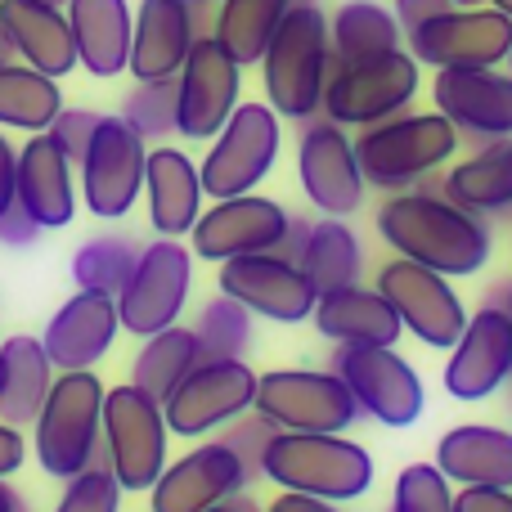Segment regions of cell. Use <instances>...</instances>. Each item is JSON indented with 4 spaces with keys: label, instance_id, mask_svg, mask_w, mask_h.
I'll list each match as a JSON object with an SVG mask.
<instances>
[{
    "label": "cell",
    "instance_id": "cell-59",
    "mask_svg": "<svg viewBox=\"0 0 512 512\" xmlns=\"http://www.w3.org/2000/svg\"><path fill=\"white\" fill-rule=\"evenodd\" d=\"M45 5H59V9H68V0H45Z\"/></svg>",
    "mask_w": 512,
    "mask_h": 512
},
{
    "label": "cell",
    "instance_id": "cell-12",
    "mask_svg": "<svg viewBox=\"0 0 512 512\" xmlns=\"http://www.w3.org/2000/svg\"><path fill=\"white\" fill-rule=\"evenodd\" d=\"M189 283H194V248H185L180 239H158L149 248H140L131 279L117 292L122 333L144 342V337L180 324V310L189 301Z\"/></svg>",
    "mask_w": 512,
    "mask_h": 512
},
{
    "label": "cell",
    "instance_id": "cell-48",
    "mask_svg": "<svg viewBox=\"0 0 512 512\" xmlns=\"http://www.w3.org/2000/svg\"><path fill=\"white\" fill-rule=\"evenodd\" d=\"M27 463V441H23V427H9L0 418V481L14 477L18 468Z\"/></svg>",
    "mask_w": 512,
    "mask_h": 512
},
{
    "label": "cell",
    "instance_id": "cell-43",
    "mask_svg": "<svg viewBox=\"0 0 512 512\" xmlns=\"http://www.w3.org/2000/svg\"><path fill=\"white\" fill-rule=\"evenodd\" d=\"M274 436H279V427H274L270 418H261L256 409H248L243 418H234V423L225 427L221 441L239 454V463L248 468V477L256 481V477H261V459H265V450H270Z\"/></svg>",
    "mask_w": 512,
    "mask_h": 512
},
{
    "label": "cell",
    "instance_id": "cell-54",
    "mask_svg": "<svg viewBox=\"0 0 512 512\" xmlns=\"http://www.w3.org/2000/svg\"><path fill=\"white\" fill-rule=\"evenodd\" d=\"M490 301H499V306H508V315H512V283H504V288H499Z\"/></svg>",
    "mask_w": 512,
    "mask_h": 512
},
{
    "label": "cell",
    "instance_id": "cell-15",
    "mask_svg": "<svg viewBox=\"0 0 512 512\" xmlns=\"http://www.w3.org/2000/svg\"><path fill=\"white\" fill-rule=\"evenodd\" d=\"M144 162H149V144L122 117H104L77 167L86 212L99 221H122L144 194Z\"/></svg>",
    "mask_w": 512,
    "mask_h": 512
},
{
    "label": "cell",
    "instance_id": "cell-30",
    "mask_svg": "<svg viewBox=\"0 0 512 512\" xmlns=\"http://www.w3.org/2000/svg\"><path fill=\"white\" fill-rule=\"evenodd\" d=\"M436 468L454 486H499L512 490V432L490 423H463L436 441Z\"/></svg>",
    "mask_w": 512,
    "mask_h": 512
},
{
    "label": "cell",
    "instance_id": "cell-1",
    "mask_svg": "<svg viewBox=\"0 0 512 512\" xmlns=\"http://www.w3.org/2000/svg\"><path fill=\"white\" fill-rule=\"evenodd\" d=\"M378 234L405 261H418L445 279L481 274L490 261V225L463 212L441 189H400L378 207Z\"/></svg>",
    "mask_w": 512,
    "mask_h": 512
},
{
    "label": "cell",
    "instance_id": "cell-47",
    "mask_svg": "<svg viewBox=\"0 0 512 512\" xmlns=\"http://www.w3.org/2000/svg\"><path fill=\"white\" fill-rule=\"evenodd\" d=\"M445 9H454L450 0H396V23H400V32H418V27L427 23V18H436V14H445Z\"/></svg>",
    "mask_w": 512,
    "mask_h": 512
},
{
    "label": "cell",
    "instance_id": "cell-20",
    "mask_svg": "<svg viewBox=\"0 0 512 512\" xmlns=\"http://www.w3.org/2000/svg\"><path fill=\"white\" fill-rule=\"evenodd\" d=\"M512 382V315L499 301H486L468 319L463 337L450 346L445 391L454 400H490Z\"/></svg>",
    "mask_w": 512,
    "mask_h": 512
},
{
    "label": "cell",
    "instance_id": "cell-39",
    "mask_svg": "<svg viewBox=\"0 0 512 512\" xmlns=\"http://www.w3.org/2000/svg\"><path fill=\"white\" fill-rule=\"evenodd\" d=\"M135 261H140V248L126 234H99V239L81 243L72 252V279L77 288H95V292H122L126 279H131Z\"/></svg>",
    "mask_w": 512,
    "mask_h": 512
},
{
    "label": "cell",
    "instance_id": "cell-8",
    "mask_svg": "<svg viewBox=\"0 0 512 512\" xmlns=\"http://www.w3.org/2000/svg\"><path fill=\"white\" fill-rule=\"evenodd\" d=\"M256 414L279 432H346L360 405L333 369H270L256 378Z\"/></svg>",
    "mask_w": 512,
    "mask_h": 512
},
{
    "label": "cell",
    "instance_id": "cell-19",
    "mask_svg": "<svg viewBox=\"0 0 512 512\" xmlns=\"http://www.w3.org/2000/svg\"><path fill=\"white\" fill-rule=\"evenodd\" d=\"M288 207L261 194H239L212 203L198 225L189 230V248L203 261H234V256H256V252H279L283 230H288Z\"/></svg>",
    "mask_w": 512,
    "mask_h": 512
},
{
    "label": "cell",
    "instance_id": "cell-7",
    "mask_svg": "<svg viewBox=\"0 0 512 512\" xmlns=\"http://www.w3.org/2000/svg\"><path fill=\"white\" fill-rule=\"evenodd\" d=\"M418 59L409 50H391L378 59L346 63L333 68L324 90V117L337 126H378L387 117L409 113V104L418 99Z\"/></svg>",
    "mask_w": 512,
    "mask_h": 512
},
{
    "label": "cell",
    "instance_id": "cell-13",
    "mask_svg": "<svg viewBox=\"0 0 512 512\" xmlns=\"http://www.w3.org/2000/svg\"><path fill=\"white\" fill-rule=\"evenodd\" d=\"M373 288L391 301L405 333L418 337L423 346H432V351H450L463 337V328H468V310H463L459 292L450 288V279L418 261H405V256L387 261Z\"/></svg>",
    "mask_w": 512,
    "mask_h": 512
},
{
    "label": "cell",
    "instance_id": "cell-27",
    "mask_svg": "<svg viewBox=\"0 0 512 512\" xmlns=\"http://www.w3.org/2000/svg\"><path fill=\"white\" fill-rule=\"evenodd\" d=\"M310 319H315V333L333 346H396L405 333L391 301L378 288H364V283L319 292Z\"/></svg>",
    "mask_w": 512,
    "mask_h": 512
},
{
    "label": "cell",
    "instance_id": "cell-31",
    "mask_svg": "<svg viewBox=\"0 0 512 512\" xmlns=\"http://www.w3.org/2000/svg\"><path fill=\"white\" fill-rule=\"evenodd\" d=\"M54 378L59 369L50 364L41 337H5L0 342V418L9 427H32L41 418V405L50 400Z\"/></svg>",
    "mask_w": 512,
    "mask_h": 512
},
{
    "label": "cell",
    "instance_id": "cell-36",
    "mask_svg": "<svg viewBox=\"0 0 512 512\" xmlns=\"http://www.w3.org/2000/svg\"><path fill=\"white\" fill-rule=\"evenodd\" d=\"M198 360H203V351H198L194 328L171 324L140 342V351H135V360H131V382L140 391H149L153 400H167L171 391H176V382L185 378Z\"/></svg>",
    "mask_w": 512,
    "mask_h": 512
},
{
    "label": "cell",
    "instance_id": "cell-37",
    "mask_svg": "<svg viewBox=\"0 0 512 512\" xmlns=\"http://www.w3.org/2000/svg\"><path fill=\"white\" fill-rule=\"evenodd\" d=\"M297 265L310 274L315 292H333V288H346V283H360L364 252L351 225L337 221V216H324V221L310 225V239L301 248Z\"/></svg>",
    "mask_w": 512,
    "mask_h": 512
},
{
    "label": "cell",
    "instance_id": "cell-49",
    "mask_svg": "<svg viewBox=\"0 0 512 512\" xmlns=\"http://www.w3.org/2000/svg\"><path fill=\"white\" fill-rule=\"evenodd\" d=\"M18 203V149L0 131V216Z\"/></svg>",
    "mask_w": 512,
    "mask_h": 512
},
{
    "label": "cell",
    "instance_id": "cell-17",
    "mask_svg": "<svg viewBox=\"0 0 512 512\" xmlns=\"http://www.w3.org/2000/svg\"><path fill=\"white\" fill-rule=\"evenodd\" d=\"M176 135L185 140H216L221 126L239 108L243 68L225 54L216 36H198L185 68L176 77Z\"/></svg>",
    "mask_w": 512,
    "mask_h": 512
},
{
    "label": "cell",
    "instance_id": "cell-60",
    "mask_svg": "<svg viewBox=\"0 0 512 512\" xmlns=\"http://www.w3.org/2000/svg\"><path fill=\"white\" fill-rule=\"evenodd\" d=\"M292 5H315V0H292Z\"/></svg>",
    "mask_w": 512,
    "mask_h": 512
},
{
    "label": "cell",
    "instance_id": "cell-23",
    "mask_svg": "<svg viewBox=\"0 0 512 512\" xmlns=\"http://www.w3.org/2000/svg\"><path fill=\"white\" fill-rule=\"evenodd\" d=\"M117 337H122V310H117L113 292L77 288L50 315V324H45V333H41V346L54 369L72 373V369H95V364L113 351Z\"/></svg>",
    "mask_w": 512,
    "mask_h": 512
},
{
    "label": "cell",
    "instance_id": "cell-33",
    "mask_svg": "<svg viewBox=\"0 0 512 512\" xmlns=\"http://www.w3.org/2000/svg\"><path fill=\"white\" fill-rule=\"evenodd\" d=\"M63 113V90L54 77L27 68L18 59H0V126L41 135Z\"/></svg>",
    "mask_w": 512,
    "mask_h": 512
},
{
    "label": "cell",
    "instance_id": "cell-44",
    "mask_svg": "<svg viewBox=\"0 0 512 512\" xmlns=\"http://www.w3.org/2000/svg\"><path fill=\"white\" fill-rule=\"evenodd\" d=\"M99 122H104V113H95V108H63L59 117L50 122V140L63 149V158L72 162V167H81V158H86L90 140H95Z\"/></svg>",
    "mask_w": 512,
    "mask_h": 512
},
{
    "label": "cell",
    "instance_id": "cell-52",
    "mask_svg": "<svg viewBox=\"0 0 512 512\" xmlns=\"http://www.w3.org/2000/svg\"><path fill=\"white\" fill-rule=\"evenodd\" d=\"M0 512H27V504H23V495H18L9 481H0Z\"/></svg>",
    "mask_w": 512,
    "mask_h": 512
},
{
    "label": "cell",
    "instance_id": "cell-46",
    "mask_svg": "<svg viewBox=\"0 0 512 512\" xmlns=\"http://www.w3.org/2000/svg\"><path fill=\"white\" fill-rule=\"evenodd\" d=\"M36 239H41V225H36L18 203L0 216V243H5V248H32Z\"/></svg>",
    "mask_w": 512,
    "mask_h": 512
},
{
    "label": "cell",
    "instance_id": "cell-3",
    "mask_svg": "<svg viewBox=\"0 0 512 512\" xmlns=\"http://www.w3.org/2000/svg\"><path fill=\"white\" fill-rule=\"evenodd\" d=\"M261 477L292 495L351 504L373 486V454L342 432H279L261 459Z\"/></svg>",
    "mask_w": 512,
    "mask_h": 512
},
{
    "label": "cell",
    "instance_id": "cell-4",
    "mask_svg": "<svg viewBox=\"0 0 512 512\" xmlns=\"http://www.w3.org/2000/svg\"><path fill=\"white\" fill-rule=\"evenodd\" d=\"M104 396L95 369L59 373L41 418L32 423V450L45 477L72 481L90 463H104Z\"/></svg>",
    "mask_w": 512,
    "mask_h": 512
},
{
    "label": "cell",
    "instance_id": "cell-10",
    "mask_svg": "<svg viewBox=\"0 0 512 512\" xmlns=\"http://www.w3.org/2000/svg\"><path fill=\"white\" fill-rule=\"evenodd\" d=\"M333 373L346 382L360 414L382 427H409L427 409L423 378L396 346H337Z\"/></svg>",
    "mask_w": 512,
    "mask_h": 512
},
{
    "label": "cell",
    "instance_id": "cell-24",
    "mask_svg": "<svg viewBox=\"0 0 512 512\" xmlns=\"http://www.w3.org/2000/svg\"><path fill=\"white\" fill-rule=\"evenodd\" d=\"M203 9L185 0H140L131 32V77L135 81H167L180 77L194 41L203 36Z\"/></svg>",
    "mask_w": 512,
    "mask_h": 512
},
{
    "label": "cell",
    "instance_id": "cell-42",
    "mask_svg": "<svg viewBox=\"0 0 512 512\" xmlns=\"http://www.w3.org/2000/svg\"><path fill=\"white\" fill-rule=\"evenodd\" d=\"M122 495L113 468L108 463H90L86 472H77L72 481H63V495L54 512H122Z\"/></svg>",
    "mask_w": 512,
    "mask_h": 512
},
{
    "label": "cell",
    "instance_id": "cell-58",
    "mask_svg": "<svg viewBox=\"0 0 512 512\" xmlns=\"http://www.w3.org/2000/svg\"><path fill=\"white\" fill-rule=\"evenodd\" d=\"M0 59H9V45H5V36H0Z\"/></svg>",
    "mask_w": 512,
    "mask_h": 512
},
{
    "label": "cell",
    "instance_id": "cell-41",
    "mask_svg": "<svg viewBox=\"0 0 512 512\" xmlns=\"http://www.w3.org/2000/svg\"><path fill=\"white\" fill-rule=\"evenodd\" d=\"M454 481L436 463H409L400 468L391 490V512H454Z\"/></svg>",
    "mask_w": 512,
    "mask_h": 512
},
{
    "label": "cell",
    "instance_id": "cell-26",
    "mask_svg": "<svg viewBox=\"0 0 512 512\" xmlns=\"http://www.w3.org/2000/svg\"><path fill=\"white\" fill-rule=\"evenodd\" d=\"M144 194H149V225L158 239H185L203 216V171L185 149L158 144L144 162Z\"/></svg>",
    "mask_w": 512,
    "mask_h": 512
},
{
    "label": "cell",
    "instance_id": "cell-5",
    "mask_svg": "<svg viewBox=\"0 0 512 512\" xmlns=\"http://www.w3.org/2000/svg\"><path fill=\"white\" fill-rule=\"evenodd\" d=\"M459 140L463 135L454 131V122L436 108L432 113H400L378 126H364L355 135V158H360L364 185L400 194V189H414L418 180H427L436 167H445L459 153Z\"/></svg>",
    "mask_w": 512,
    "mask_h": 512
},
{
    "label": "cell",
    "instance_id": "cell-22",
    "mask_svg": "<svg viewBox=\"0 0 512 512\" xmlns=\"http://www.w3.org/2000/svg\"><path fill=\"white\" fill-rule=\"evenodd\" d=\"M248 468L225 441H207L189 450L185 459L167 463L158 486L149 490V512H212L225 499L243 495Z\"/></svg>",
    "mask_w": 512,
    "mask_h": 512
},
{
    "label": "cell",
    "instance_id": "cell-11",
    "mask_svg": "<svg viewBox=\"0 0 512 512\" xmlns=\"http://www.w3.org/2000/svg\"><path fill=\"white\" fill-rule=\"evenodd\" d=\"M252 405H256V369H248V360H198L176 382V391L162 400V414H167L171 436L198 441V436L225 432Z\"/></svg>",
    "mask_w": 512,
    "mask_h": 512
},
{
    "label": "cell",
    "instance_id": "cell-34",
    "mask_svg": "<svg viewBox=\"0 0 512 512\" xmlns=\"http://www.w3.org/2000/svg\"><path fill=\"white\" fill-rule=\"evenodd\" d=\"M400 23L387 5L378 0H346L342 9L328 23V41H333V68L346 63H364L378 59V54L400 50Z\"/></svg>",
    "mask_w": 512,
    "mask_h": 512
},
{
    "label": "cell",
    "instance_id": "cell-32",
    "mask_svg": "<svg viewBox=\"0 0 512 512\" xmlns=\"http://www.w3.org/2000/svg\"><path fill=\"white\" fill-rule=\"evenodd\" d=\"M441 194L459 203L463 212L481 216V221L486 216H512V135L481 144L472 158L450 167V176L441 180Z\"/></svg>",
    "mask_w": 512,
    "mask_h": 512
},
{
    "label": "cell",
    "instance_id": "cell-14",
    "mask_svg": "<svg viewBox=\"0 0 512 512\" xmlns=\"http://www.w3.org/2000/svg\"><path fill=\"white\" fill-rule=\"evenodd\" d=\"M409 54L427 68H499L512 54V18L499 14L495 5L477 9H445L427 18L418 32L405 36Z\"/></svg>",
    "mask_w": 512,
    "mask_h": 512
},
{
    "label": "cell",
    "instance_id": "cell-55",
    "mask_svg": "<svg viewBox=\"0 0 512 512\" xmlns=\"http://www.w3.org/2000/svg\"><path fill=\"white\" fill-rule=\"evenodd\" d=\"M450 5H459V9H477V5H490V0H450Z\"/></svg>",
    "mask_w": 512,
    "mask_h": 512
},
{
    "label": "cell",
    "instance_id": "cell-2",
    "mask_svg": "<svg viewBox=\"0 0 512 512\" xmlns=\"http://www.w3.org/2000/svg\"><path fill=\"white\" fill-rule=\"evenodd\" d=\"M333 77V41L319 5H292L261 59L265 104L279 117L310 122L324 113V90Z\"/></svg>",
    "mask_w": 512,
    "mask_h": 512
},
{
    "label": "cell",
    "instance_id": "cell-18",
    "mask_svg": "<svg viewBox=\"0 0 512 512\" xmlns=\"http://www.w3.org/2000/svg\"><path fill=\"white\" fill-rule=\"evenodd\" d=\"M216 283H221V292H230L234 301H243L256 319H270V324H301V319L315 315V301H319L310 274L279 252H256V256L221 261Z\"/></svg>",
    "mask_w": 512,
    "mask_h": 512
},
{
    "label": "cell",
    "instance_id": "cell-29",
    "mask_svg": "<svg viewBox=\"0 0 512 512\" xmlns=\"http://www.w3.org/2000/svg\"><path fill=\"white\" fill-rule=\"evenodd\" d=\"M68 23L77 41V68L99 81H113L131 68L135 9L126 0H68Z\"/></svg>",
    "mask_w": 512,
    "mask_h": 512
},
{
    "label": "cell",
    "instance_id": "cell-38",
    "mask_svg": "<svg viewBox=\"0 0 512 512\" xmlns=\"http://www.w3.org/2000/svg\"><path fill=\"white\" fill-rule=\"evenodd\" d=\"M198 351L203 360H248L252 351V310L243 301H234L230 292H216L212 301H203L194 324Z\"/></svg>",
    "mask_w": 512,
    "mask_h": 512
},
{
    "label": "cell",
    "instance_id": "cell-51",
    "mask_svg": "<svg viewBox=\"0 0 512 512\" xmlns=\"http://www.w3.org/2000/svg\"><path fill=\"white\" fill-rule=\"evenodd\" d=\"M310 225H315V221H306V216L292 212L288 216V230H283V243H279V256L301 261V248H306V239H310Z\"/></svg>",
    "mask_w": 512,
    "mask_h": 512
},
{
    "label": "cell",
    "instance_id": "cell-25",
    "mask_svg": "<svg viewBox=\"0 0 512 512\" xmlns=\"http://www.w3.org/2000/svg\"><path fill=\"white\" fill-rule=\"evenodd\" d=\"M0 36L9 54L45 77H68L77 68V41H72L68 9L45 0H0Z\"/></svg>",
    "mask_w": 512,
    "mask_h": 512
},
{
    "label": "cell",
    "instance_id": "cell-62",
    "mask_svg": "<svg viewBox=\"0 0 512 512\" xmlns=\"http://www.w3.org/2000/svg\"><path fill=\"white\" fill-rule=\"evenodd\" d=\"M508 391H512V382H508Z\"/></svg>",
    "mask_w": 512,
    "mask_h": 512
},
{
    "label": "cell",
    "instance_id": "cell-50",
    "mask_svg": "<svg viewBox=\"0 0 512 512\" xmlns=\"http://www.w3.org/2000/svg\"><path fill=\"white\" fill-rule=\"evenodd\" d=\"M265 512H342V504H328V499H315V495H292L283 490Z\"/></svg>",
    "mask_w": 512,
    "mask_h": 512
},
{
    "label": "cell",
    "instance_id": "cell-28",
    "mask_svg": "<svg viewBox=\"0 0 512 512\" xmlns=\"http://www.w3.org/2000/svg\"><path fill=\"white\" fill-rule=\"evenodd\" d=\"M18 207L41 230H63L77 216V189H72V162L50 135H27L18 149Z\"/></svg>",
    "mask_w": 512,
    "mask_h": 512
},
{
    "label": "cell",
    "instance_id": "cell-53",
    "mask_svg": "<svg viewBox=\"0 0 512 512\" xmlns=\"http://www.w3.org/2000/svg\"><path fill=\"white\" fill-rule=\"evenodd\" d=\"M212 512H256V504H248L243 495H234V499H225V504H216Z\"/></svg>",
    "mask_w": 512,
    "mask_h": 512
},
{
    "label": "cell",
    "instance_id": "cell-57",
    "mask_svg": "<svg viewBox=\"0 0 512 512\" xmlns=\"http://www.w3.org/2000/svg\"><path fill=\"white\" fill-rule=\"evenodd\" d=\"M185 5H221V0H185Z\"/></svg>",
    "mask_w": 512,
    "mask_h": 512
},
{
    "label": "cell",
    "instance_id": "cell-9",
    "mask_svg": "<svg viewBox=\"0 0 512 512\" xmlns=\"http://www.w3.org/2000/svg\"><path fill=\"white\" fill-rule=\"evenodd\" d=\"M279 113L270 104H239L234 117L221 126V135L212 140L207 158L198 162L203 171V194L207 198H239V194H256L265 176H270L274 158H279Z\"/></svg>",
    "mask_w": 512,
    "mask_h": 512
},
{
    "label": "cell",
    "instance_id": "cell-61",
    "mask_svg": "<svg viewBox=\"0 0 512 512\" xmlns=\"http://www.w3.org/2000/svg\"><path fill=\"white\" fill-rule=\"evenodd\" d=\"M508 72H512V54H508Z\"/></svg>",
    "mask_w": 512,
    "mask_h": 512
},
{
    "label": "cell",
    "instance_id": "cell-6",
    "mask_svg": "<svg viewBox=\"0 0 512 512\" xmlns=\"http://www.w3.org/2000/svg\"><path fill=\"white\" fill-rule=\"evenodd\" d=\"M167 436L171 427L162 400H153L135 382H122L104 396V463L122 490L149 495L158 486L167 472Z\"/></svg>",
    "mask_w": 512,
    "mask_h": 512
},
{
    "label": "cell",
    "instance_id": "cell-40",
    "mask_svg": "<svg viewBox=\"0 0 512 512\" xmlns=\"http://www.w3.org/2000/svg\"><path fill=\"white\" fill-rule=\"evenodd\" d=\"M176 77L167 81H135L131 95L122 99V122L140 135L144 144H162L167 135H176Z\"/></svg>",
    "mask_w": 512,
    "mask_h": 512
},
{
    "label": "cell",
    "instance_id": "cell-35",
    "mask_svg": "<svg viewBox=\"0 0 512 512\" xmlns=\"http://www.w3.org/2000/svg\"><path fill=\"white\" fill-rule=\"evenodd\" d=\"M292 0H221V14H216L212 36L225 45L239 68H252V63L265 59L274 32L283 27Z\"/></svg>",
    "mask_w": 512,
    "mask_h": 512
},
{
    "label": "cell",
    "instance_id": "cell-16",
    "mask_svg": "<svg viewBox=\"0 0 512 512\" xmlns=\"http://www.w3.org/2000/svg\"><path fill=\"white\" fill-rule=\"evenodd\" d=\"M297 180L310 207L324 216H355L364 207V171L355 158V140L346 126L328 122V117H310L301 126L297 140Z\"/></svg>",
    "mask_w": 512,
    "mask_h": 512
},
{
    "label": "cell",
    "instance_id": "cell-21",
    "mask_svg": "<svg viewBox=\"0 0 512 512\" xmlns=\"http://www.w3.org/2000/svg\"><path fill=\"white\" fill-rule=\"evenodd\" d=\"M436 113L477 144L512 135V72L499 68H441L432 81Z\"/></svg>",
    "mask_w": 512,
    "mask_h": 512
},
{
    "label": "cell",
    "instance_id": "cell-56",
    "mask_svg": "<svg viewBox=\"0 0 512 512\" xmlns=\"http://www.w3.org/2000/svg\"><path fill=\"white\" fill-rule=\"evenodd\" d=\"M490 5H495L499 14H508V18H512V0H490Z\"/></svg>",
    "mask_w": 512,
    "mask_h": 512
},
{
    "label": "cell",
    "instance_id": "cell-45",
    "mask_svg": "<svg viewBox=\"0 0 512 512\" xmlns=\"http://www.w3.org/2000/svg\"><path fill=\"white\" fill-rule=\"evenodd\" d=\"M454 512H512V490L463 486L459 495H454Z\"/></svg>",
    "mask_w": 512,
    "mask_h": 512
}]
</instances>
